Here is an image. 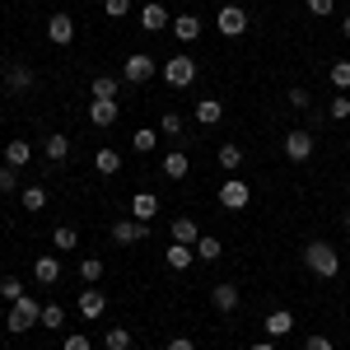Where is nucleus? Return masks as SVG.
I'll use <instances>...</instances> for the list:
<instances>
[{
  "mask_svg": "<svg viewBox=\"0 0 350 350\" xmlns=\"http://www.w3.org/2000/svg\"><path fill=\"white\" fill-rule=\"evenodd\" d=\"M304 267L313 271V275H323V280H332V275H336V271H341V252H336V247H332V243H308V247H304Z\"/></svg>",
  "mask_w": 350,
  "mask_h": 350,
  "instance_id": "obj_1",
  "label": "nucleus"
},
{
  "mask_svg": "<svg viewBox=\"0 0 350 350\" xmlns=\"http://www.w3.org/2000/svg\"><path fill=\"white\" fill-rule=\"evenodd\" d=\"M42 323V304L33 295H19L14 304H10V318H5V327L14 332V336H24V332H33V327Z\"/></svg>",
  "mask_w": 350,
  "mask_h": 350,
  "instance_id": "obj_2",
  "label": "nucleus"
},
{
  "mask_svg": "<svg viewBox=\"0 0 350 350\" xmlns=\"http://www.w3.org/2000/svg\"><path fill=\"white\" fill-rule=\"evenodd\" d=\"M159 75H163V84H173V89H187V84L196 80V61H191L187 52H178L159 66Z\"/></svg>",
  "mask_w": 350,
  "mask_h": 350,
  "instance_id": "obj_3",
  "label": "nucleus"
},
{
  "mask_svg": "<svg viewBox=\"0 0 350 350\" xmlns=\"http://www.w3.org/2000/svg\"><path fill=\"white\" fill-rule=\"evenodd\" d=\"M219 206H224L229 215L247 211V206H252V187H247L243 178H224V183H219Z\"/></svg>",
  "mask_w": 350,
  "mask_h": 350,
  "instance_id": "obj_4",
  "label": "nucleus"
},
{
  "mask_svg": "<svg viewBox=\"0 0 350 350\" xmlns=\"http://www.w3.org/2000/svg\"><path fill=\"white\" fill-rule=\"evenodd\" d=\"M154 75H159V61L145 56V52H131V56H126V66H122V80H126V84H145V80H154Z\"/></svg>",
  "mask_w": 350,
  "mask_h": 350,
  "instance_id": "obj_5",
  "label": "nucleus"
},
{
  "mask_svg": "<svg viewBox=\"0 0 350 350\" xmlns=\"http://www.w3.org/2000/svg\"><path fill=\"white\" fill-rule=\"evenodd\" d=\"M313 150H318V135H313V131L295 126V131L285 135V154H290L295 163H308V159H313Z\"/></svg>",
  "mask_w": 350,
  "mask_h": 350,
  "instance_id": "obj_6",
  "label": "nucleus"
},
{
  "mask_svg": "<svg viewBox=\"0 0 350 350\" xmlns=\"http://www.w3.org/2000/svg\"><path fill=\"white\" fill-rule=\"evenodd\" d=\"M247 24H252V19H247V10H243V5H224V10L215 14V28L224 33V38H243Z\"/></svg>",
  "mask_w": 350,
  "mask_h": 350,
  "instance_id": "obj_7",
  "label": "nucleus"
},
{
  "mask_svg": "<svg viewBox=\"0 0 350 350\" xmlns=\"http://www.w3.org/2000/svg\"><path fill=\"white\" fill-rule=\"evenodd\" d=\"M75 308H80L84 323H98V318L108 313V295H103L98 285H84V290H80V304H75Z\"/></svg>",
  "mask_w": 350,
  "mask_h": 350,
  "instance_id": "obj_8",
  "label": "nucleus"
},
{
  "mask_svg": "<svg viewBox=\"0 0 350 350\" xmlns=\"http://www.w3.org/2000/svg\"><path fill=\"white\" fill-rule=\"evenodd\" d=\"M0 80H5V89H14V94H28L38 84V75H33V66H24V61H10L0 70Z\"/></svg>",
  "mask_w": 350,
  "mask_h": 350,
  "instance_id": "obj_9",
  "label": "nucleus"
},
{
  "mask_svg": "<svg viewBox=\"0 0 350 350\" xmlns=\"http://www.w3.org/2000/svg\"><path fill=\"white\" fill-rule=\"evenodd\" d=\"M47 42H56V47H70L75 42V19L66 10H56L52 19H47Z\"/></svg>",
  "mask_w": 350,
  "mask_h": 350,
  "instance_id": "obj_10",
  "label": "nucleus"
},
{
  "mask_svg": "<svg viewBox=\"0 0 350 350\" xmlns=\"http://www.w3.org/2000/svg\"><path fill=\"white\" fill-rule=\"evenodd\" d=\"M145 239H150V224H140V219H117L112 224V243H122V247L145 243Z\"/></svg>",
  "mask_w": 350,
  "mask_h": 350,
  "instance_id": "obj_11",
  "label": "nucleus"
},
{
  "mask_svg": "<svg viewBox=\"0 0 350 350\" xmlns=\"http://www.w3.org/2000/svg\"><path fill=\"white\" fill-rule=\"evenodd\" d=\"M61 275H66V267H61V257H56V252H42V257L33 262V280H38V285H56Z\"/></svg>",
  "mask_w": 350,
  "mask_h": 350,
  "instance_id": "obj_12",
  "label": "nucleus"
},
{
  "mask_svg": "<svg viewBox=\"0 0 350 350\" xmlns=\"http://www.w3.org/2000/svg\"><path fill=\"white\" fill-rule=\"evenodd\" d=\"M140 28H145V33H163V28H173V14L163 10V0H154V5L140 10Z\"/></svg>",
  "mask_w": 350,
  "mask_h": 350,
  "instance_id": "obj_13",
  "label": "nucleus"
},
{
  "mask_svg": "<svg viewBox=\"0 0 350 350\" xmlns=\"http://www.w3.org/2000/svg\"><path fill=\"white\" fill-rule=\"evenodd\" d=\"M211 304H215L219 313H239V285H234V280L211 285Z\"/></svg>",
  "mask_w": 350,
  "mask_h": 350,
  "instance_id": "obj_14",
  "label": "nucleus"
},
{
  "mask_svg": "<svg viewBox=\"0 0 350 350\" xmlns=\"http://www.w3.org/2000/svg\"><path fill=\"white\" fill-rule=\"evenodd\" d=\"M262 332H267L271 341L290 336V332H295V313H290V308H275V313H267V323H262Z\"/></svg>",
  "mask_w": 350,
  "mask_h": 350,
  "instance_id": "obj_15",
  "label": "nucleus"
},
{
  "mask_svg": "<svg viewBox=\"0 0 350 350\" xmlns=\"http://www.w3.org/2000/svg\"><path fill=\"white\" fill-rule=\"evenodd\" d=\"M154 215H159V196H154V191H135V196H131V219L150 224Z\"/></svg>",
  "mask_w": 350,
  "mask_h": 350,
  "instance_id": "obj_16",
  "label": "nucleus"
},
{
  "mask_svg": "<svg viewBox=\"0 0 350 350\" xmlns=\"http://www.w3.org/2000/svg\"><path fill=\"white\" fill-rule=\"evenodd\" d=\"M42 159L47 163H66L70 159V135H61V131L47 135V140H42Z\"/></svg>",
  "mask_w": 350,
  "mask_h": 350,
  "instance_id": "obj_17",
  "label": "nucleus"
},
{
  "mask_svg": "<svg viewBox=\"0 0 350 350\" xmlns=\"http://www.w3.org/2000/svg\"><path fill=\"white\" fill-rule=\"evenodd\" d=\"M89 122H94L98 131L112 126V122H117V98H94V103H89Z\"/></svg>",
  "mask_w": 350,
  "mask_h": 350,
  "instance_id": "obj_18",
  "label": "nucleus"
},
{
  "mask_svg": "<svg viewBox=\"0 0 350 350\" xmlns=\"http://www.w3.org/2000/svg\"><path fill=\"white\" fill-rule=\"evenodd\" d=\"M163 262H168L173 271H187L191 262H196V247H187V243H168V247H163Z\"/></svg>",
  "mask_w": 350,
  "mask_h": 350,
  "instance_id": "obj_19",
  "label": "nucleus"
},
{
  "mask_svg": "<svg viewBox=\"0 0 350 350\" xmlns=\"http://www.w3.org/2000/svg\"><path fill=\"white\" fill-rule=\"evenodd\" d=\"M224 122V103L219 98H201L196 103V126H219Z\"/></svg>",
  "mask_w": 350,
  "mask_h": 350,
  "instance_id": "obj_20",
  "label": "nucleus"
},
{
  "mask_svg": "<svg viewBox=\"0 0 350 350\" xmlns=\"http://www.w3.org/2000/svg\"><path fill=\"white\" fill-rule=\"evenodd\" d=\"M173 38L191 47V42L201 38V19H196V14H178V19H173Z\"/></svg>",
  "mask_w": 350,
  "mask_h": 350,
  "instance_id": "obj_21",
  "label": "nucleus"
},
{
  "mask_svg": "<svg viewBox=\"0 0 350 350\" xmlns=\"http://www.w3.org/2000/svg\"><path fill=\"white\" fill-rule=\"evenodd\" d=\"M196 239H201V224L191 215H178L173 219V243H187V247H196Z\"/></svg>",
  "mask_w": 350,
  "mask_h": 350,
  "instance_id": "obj_22",
  "label": "nucleus"
},
{
  "mask_svg": "<svg viewBox=\"0 0 350 350\" xmlns=\"http://www.w3.org/2000/svg\"><path fill=\"white\" fill-rule=\"evenodd\" d=\"M187 168H191V159L183 154V150H168V154H163V178L183 183V178H187Z\"/></svg>",
  "mask_w": 350,
  "mask_h": 350,
  "instance_id": "obj_23",
  "label": "nucleus"
},
{
  "mask_svg": "<svg viewBox=\"0 0 350 350\" xmlns=\"http://www.w3.org/2000/svg\"><path fill=\"white\" fill-rule=\"evenodd\" d=\"M122 94V80L117 75H94L89 80V98H117Z\"/></svg>",
  "mask_w": 350,
  "mask_h": 350,
  "instance_id": "obj_24",
  "label": "nucleus"
},
{
  "mask_svg": "<svg viewBox=\"0 0 350 350\" xmlns=\"http://www.w3.org/2000/svg\"><path fill=\"white\" fill-rule=\"evenodd\" d=\"M28 159H33V145L28 140H5V163L10 168H24Z\"/></svg>",
  "mask_w": 350,
  "mask_h": 350,
  "instance_id": "obj_25",
  "label": "nucleus"
},
{
  "mask_svg": "<svg viewBox=\"0 0 350 350\" xmlns=\"http://www.w3.org/2000/svg\"><path fill=\"white\" fill-rule=\"evenodd\" d=\"M19 206H24L28 215L47 211V187H38V183H33V187H24V191H19Z\"/></svg>",
  "mask_w": 350,
  "mask_h": 350,
  "instance_id": "obj_26",
  "label": "nucleus"
},
{
  "mask_svg": "<svg viewBox=\"0 0 350 350\" xmlns=\"http://www.w3.org/2000/svg\"><path fill=\"white\" fill-rule=\"evenodd\" d=\"M131 150L135 154H154V150H159V131H154V126H140V131L131 135Z\"/></svg>",
  "mask_w": 350,
  "mask_h": 350,
  "instance_id": "obj_27",
  "label": "nucleus"
},
{
  "mask_svg": "<svg viewBox=\"0 0 350 350\" xmlns=\"http://www.w3.org/2000/svg\"><path fill=\"white\" fill-rule=\"evenodd\" d=\"M215 159H219V168H224V173H234V168L243 163V145H239V140H224Z\"/></svg>",
  "mask_w": 350,
  "mask_h": 350,
  "instance_id": "obj_28",
  "label": "nucleus"
},
{
  "mask_svg": "<svg viewBox=\"0 0 350 350\" xmlns=\"http://www.w3.org/2000/svg\"><path fill=\"white\" fill-rule=\"evenodd\" d=\"M75 243H80V229H75V224H56L52 229V247L56 252H70Z\"/></svg>",
  "mask_w": 350,
  "mask_h": 350,
  "instance_id": "obj_29",
  "label": "nucleus"
},
{
  "mask_svg": "<svg viewBox=\"0 0 350 350\" xmlns=\"http://www.w3.org/2000/svg\"><path fill=\"white\" fill-rule=\"evenodd\" d=\"M196 257H201V262H219V257H224V243H219L215 234H201V239H196Z\"/></svg>",
  "mask_w": 350,
  "mask_h": 350,
  "instance_id": "obj_30",
  "label": "nucleus"
},
{
  "mask_svg": "<svg viewBox=\"0 0 350 350\" xmlns=\"http://www.w3.org/2000/svg\"><path fill=\"white\" fill-rule=\"evenodd\" d=\"M94 173H103V178L122 173V154H117V150H98V154H94Z\"/></svg>",
  "mask_w": 350,
  "mask_h": 350,
  "instance_id": "obj_31",
  "label": "nucleus"
},
{
  "mask_svg": "<svg viewBox=\"0 0 350 350\" xmlns=\"http://www.w3.org/2000/svg\"><path fill=\"white\" fill-rule=\"evenodd\" d=\"M103 346H108V350H131V327H108Z\"/></svg>",
  "mask_w": 350,
  "mask_h": 350,
  "instance_id": "obj_32",
  "label": "nucleus"
},
{
  "mask_svg": "<svg viewBox=\"0 0 350 350\" xmlns=\"http://www.w3.org/2000/svg\"><path fill=\"white\" fill-rule=\"evenodd\" d=\"M332 84H336V94H350V61H332Z\"/></svg>",
  "mask_w": 350,
  "mask_h": 350,
  "instance_id": "obj_33",
  "label": "nucleus"
},
{
  "mask_svg": "<svg viewBox=\"0 0 350 350\" xmlns=\"http://www.w3.org/2000/svg\"><path fill=\"white\" fill-rule=\"evenodd\" d=\"M80 280L84 285H98V280H103V262H98V257H84L80 262Z\"/></svg>",
  "mask_w": 350,
  "mask_h": 350,
  "instance_id": "obj_34",
  "label": "nucleus"
},
{
  "mask_svg": "<svg viewBox=\"0 0 350 350\" xmlns=\"http://www.w3.org/2000/svg\"><path fill=\"white\" fill-rule=\"evenodd\" d=\"M327 117H332V122H350V94H336V98L327 103Z\"/></svg>",
  "mask_w": 350,
  "mask_h": 350,
  "instance_id": "obj_35",
  "label": "nucleus"
},
{
  "mask_svg": "<svg viewBox=\"0 0 350 350\" xmlns=\"http://www.w3.org/2000/svg\"><path fill=\"white\" fill-rule=\"evenodd\" d=\"M159 135H168V140H178V135H183V112H163Z\"/></svg>",
  "mask_w": 350,
  "mask_h": 350,
  "instance_id": "obj_36",
  "label": "nucleus"
},
{
  "mask_svg": "<svg viewBox=\"0 0 350 350\" xmlns=\"http://www.w3.org/2000/svg\"><path fill=\"white\" fill-rule=\"evenodd\" d=\"M290 108H295V112H308V108H313V94H308L304 84H295V89H290Z\"/></svg>",
  "mask_w": 350,
  "mask_h": 350,
  "instance_id": "obj_37",
  "label": "nucleus"
},
{
  "mask_svg": "<svg viewBox=\"0 0 350 350\" xmlns=\"http://www.w3.org/2000/svg\"><path fill=\"white\" fill-rule=\"evenodd\" d=\"M66 323V308H61V304H42V323L38 327H61Z\"/></svg>",
  "mask_w": 350,
  "mask_h": 350,
  "instance_id": "obj_38",
  "label": "nucleus"
},
{
  "mask_svg": "<svg viewBox=\"0 0 350 350\" xmlns=\"http://www.w3.org/2000/svg\"><path fill=\"white\" fill-rule=\"evenodd\" d=\"M19 295H28V290L19 285V280H14V275H5V280H0V299H5V304H14Z\"/></svg>",
  "mask_w": 350,
  "mask_h": 350,
  "instance_id": "obj_39",
  "label": "nucleus"
},
{
  "mask_svg": "<svg viewBox=\"0 0 350 350\" xmlns=\"http://www.w3.org/2000/svg\"><path fill=\"white\" fill-rule=\"evenodd\" d=\"M19 168H10V163H0V196H10V191L19 187V178H14Z\"/></svg>",
  "mask_w": 350,
  "mask_h": 350,
  "instance_id": "obj_40",
  "label": "nucleus"
},
{
  "mask_svg": "<svg viewBox=\"0 0 350 350\" xmlns=\"http://www.w3.org/2000/svg\"><path fill=\"white\" fill-rule=\"evenodd\" d=\"M103 14L108 19H126L131 14V0H103Z\"/></svg>",
  "mask_w": 350,
  "mask_h": 350,
  "instance_id": "obj_41",
  "label": "nucleus"
},
{
  "mask_svg": "<svg viewBox=\"0 0 350 350\" xmlns=\"http://www.w3.org/2000/svg\"><path fill=\"white\" fill-rule=\"evenodd\" d=\"M304 5H308V14H313V19H327V14L336 10V0H304Z\"/></svg>",
  "mask_w": 350,
  "mask_h": 350,
  "instance_id": "obj_42",
  "label": "nucleus"
},
{
  "mask_svg": "<svg viewBox=\"0 0 350 350\" xmlns=\"http://www.w3.org/2000/svg\"><path fill=\"white\" fill-rule=\"evenodd\" d=\"M61 350H94L89 346V336H84V332H70V336H66V346Z\"/></svg>",
  "mask_w": 350,
  "mask_h": 350,
  "instance_id": "obj_43",
  "label": "nucleus"
},
{
  "mask_svg": "<svg viewBox=\"0 0 350 350\" xmlns=\"http://www.w3.org/2000/svg\"><path fill=\"white\" fill-rule=\"evenodd\" d=\"M163 350H196V341H191V336H173Z\"/></svg>",
  "mask_w": 350,
  "mask_h": 350,
  "instance_id": "obj_44",
  "label": "nucleus"
},
{
  "mask_svg": "<svg viewBox=\"0 0 350 350\" xmlns=\"http://www.w3.org/2000/svg\"><path fill=\"white\" fill-rule=\"evenodd\" d=\"M304 350H336V346H332L327 336H308V341H304Z\"/></svg>",
  "mask_w": 350,
  "mask_h": 350,
  "instance_id": "obj_45",
  "label": "nucleus"
},
{
  "mask_svg": "<svg viewBox=\"0 0 350 350\" xmlns=\"http://www.w3.org/2000/svg\"><path fill=\"white\" fill-rule=\"evenodd\" d=\"M341 38H350V14H346V19H341Z\"/></svg>",
  "mask_w": 350,
  "mask_h": 350,
  "instance_id": "obj_46",
  "label": "nucleus"
},
{
  "mask_svg": "<svg viewBox=\"0 0 350 350\" xmlns=\"http://www.w3.org/2000/svg\"><path fill=\"white\" fill-rule=\"evenodd\" d=\"M247 350H275V346H271V341H262V346H247Z\"/></svg>",
  "mask_w": 350,
  "mask_h": 350,
  "instance_id": "obj_47",
  "label": "nucleus"
},
{
  "mask_svg": "<svg viewBox=\"0 0 350 350\" xmlns=\"http://www.w3.org/2000/svg\"><path fill=\"white\" fill-rule=\"evenodd\" d=\"M341 224H346V234H350V211H346V215H341Z\"/></svg>",
  "mask_w": 350,
  "mask_h": 350,
  "instance_id": "obj_48",
  "label": "nucleus"
},
{
  "mask_svg": "<svg viewBox=\"0 0 350 350\" xmlns=\"http://www.w3.org/2000/svg\"><path fill=\"white\" fill-rule=\"evenodd\" d=\"M145 5H154V0H145Z\"/></svg>",
  "mask_w": 350,
  "mask_h": 350,
  "instance_id": "obj_49",
  "label": "nucleus"
}]
</instances>
